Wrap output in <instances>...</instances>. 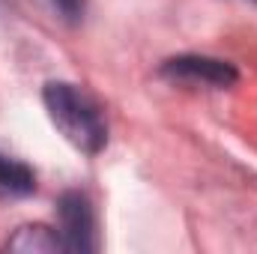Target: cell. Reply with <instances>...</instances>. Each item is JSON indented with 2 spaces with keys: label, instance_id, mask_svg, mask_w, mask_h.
Masks as SVG:
<instances>
[{
  "label": "cell",
  "instance_id": "obj_3",
  "mask_svg": "<svg viewBox=\"0 0 257 254\" xmlns=\"http://www.w3.org/2000/svg\"><path fill=\"white\" fill-rule=\"evenodd\" d=\"M162 75L171 81H192V84H209V87H230L236 84L239 72L227 60H215V57H197V54H186V57H174L162 66Z\"/></svg>",
  "mask_w": 257,
  "mask_h": 254
},
{
  "label": "cell",
  "instance_id": "obj_6",
  "mask_svg": "<svg viewBox=\"0 0 257 254\" xmlns=\"http://www.w3.org/2000/svg\"><path fill=\"white\" fill-rule=\"evenodd\" d=\"M57 12H60V18L66 21H81L84 18V0H48Z\"/></svg>",
  "mask_w": 257,
  "mask_h": 254
},
{
  "label": "cell",
  "instance_id": "obj_4",
  "mask_svg": "<svg viewBox=\"0 0 257 254\" xmlns=\"http://www.w3.org/2000/svg\"><path fill=\"white\" fill-rule=\"evenodd\" d=\"M6 248L9 251H36V254H45V251H63V242H60V233L45 227V224H21L9 239H6Z\"/></svg>",
  "mask_w": 257,
  "mask_h": 254
},
{
  "label": "cell",
  "instance_id": "obj_2",
  "mask_svg": "<svg viewBox=\"0 0 257 254\" xmlns=\"http://www.w3.org/2000/svg\"><path fill=\"white\" fill-rule=\"evenodd\" d=\"M57 233L63 251H96V215L81 191H66L57 203Z\"/></svg>",
  "mask_w": 257,
  "mask_h": 254
},
{
  "label": "cell",
  "instance_id": "obj_5",
  "mask_svg": "<svg viewBox=\"0 0 257 254\" xmlns=\"http://www.w3.org/2000/svg\"><path fill=\"white\" fill-rule=\"evenodd\" d=\"M36 191V174L18 162L0 153V197H27Z\"/></svg>",
  "mask_w": 257,
  "mask_h": 254
},
{
  "label": "cell",
  "instance_id": "obj_1",
  "mask_svg": "<svg viewBox=\"0 0 257 254\" xmlns=\"http://www.w3.org/2000/svg\"><path fill=\"white\" fill-rule=\"evenodd\" d=\"M42 102H45L51 123L75 150L96 156L108 144V126H105L99 105L84 90H78L75 84H66V81L45 84Z\"/></svg>",
  "mask_w": 257,
  "mask_h": 254
}]
</instances>
